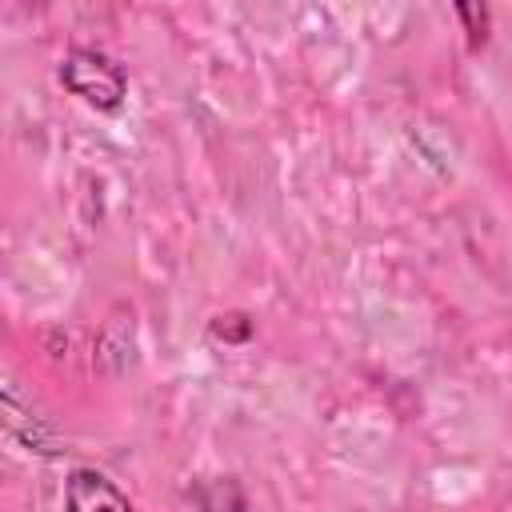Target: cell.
<instances>
[{"label": "cell", "instance_id": "cell-1", "mask_svg": "<svg viewBox=\"0 0 512 512\" xmlns=\"http://www.w3.org/2000/svg\"><path fill=\"white\" fill-rule=\"evenodd\" d=\"M60 84L72 92V96H80L84 104H92V108H100V112H112V108H120V100H124V92H128V76H124V68L112 60V56H104V52H96V48H72L64 60H60Z\"/></svg>", "mask_w": 512, "mask_h": 512}, {"label": "cell", "instance_id": "cell-2", "mask_svg": "<svg viewBox=\"0 0 512 512\" xmlns=\"http://www.w3.org/2000/svg\"><path fill=\"white\" fill-rule=\"evenodd\" d=\"M68 512H136V504L96 468H72L64 480Z\"/></svg>", "mask_w": 512, "mask_h": 512}, {"label": "cell", "instance_id": "cell-3", "mask_svg": "<svg viewBox=\"0 0 512 512\" xmlns=\"http://www.w3.org/2000/svg\"><path fill=\"white\" fill-rule=\"evenodd\" d=\"M456 16L468 24V40H472V48H480L484 36H488V8H484V4H460Z\"/></svg>", "mask_w": 512, "mask_h": 512}]
</instances>
